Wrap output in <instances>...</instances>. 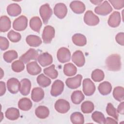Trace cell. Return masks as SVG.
Instances as JSON below:
<instances>
[{"instance_id": "cell-1", "label": "cell", "mask_w": 124, "mask_h": 124, "mask_svg": "<svg viewBox=\"0 0 124 124\" xmlns=\"http://www.w3.org/2000/svg\"><path fill=\"white\" fill-rule=\"evenodd\" d=\"M106 65L108 70L118 71L121 69V58L118 54H113L107 57L106 60Z\"/></svg>"}, {"instance_id": "cell-2", "label": "cell", "mask_w": 124, "mask_h": 124, "mask_svg": "<svg viewBox=\"0 0 124 124\" xmlns=\"http://www.w3.org/2000/svg\"><path fill=\"white\" fill-rule=\"evenodd\" d=\"M39 13L43 23L47 24L52 14V10L49 5L48 3L42 5L40 8Z\"/></svg>"}, {"instance_id": "cell-3", "label": "cell", "mask_w": 124, "mask_h": 124, "mask_svg": "<svg viewBox=\"0 0 124 124\" xmlns=\"http://www.w3.org/2000/svg\"><path fill=\"white\" fill-rule=\"evenodd\" d=\"M28 26V19L25 16H21L13 22V28L16 31L25 30Z\"/></svg>"}, {"instance_id": "cell-4", "label": "cell", "mask_w": 124, "mask_h": 124, "mask_svg": "<svg viewBox=\"0 0 124 124\" xmlns=\"http://www.w3.org/2000/svg\"><path fill=\"white\" fill-rule=\"evenodd\" d=\"M55 29L52 26L47 25L45 27L42 36L44 43L45 44L50 43L55 36Z\"/></svg>"}, {"instance_id": "cell-5", "label": "cell", "mask_w": 124, "mask_h": 124, "mask_svg": "<svg viewBox=\"0 0 124 124\" xmlns=\"http://www.w3.org/2000/svg\"><path fill=\"white\" fill-rule=\"evenodd\" d=\"M112 11V8L107 0H105L100 5L94 8L96 14L101 16H107Z\"/></svg>"}, {"instance_id": "cell-6", "label": "cell", "mask_w": 124, "mask_h": 124, "mask_svg": "<svg viewBox=\"0 0 124 124\" xmlns=\"http://www.w3.org/2000/svg\"><path fill=\"white\" fill-rule=\"evenodd\" d=\"M83 19L86 24L91 26L97 25L99 22V17L91 10H88L85 13Z\"/></svg>"}, {"instance_id": "cell-7", "label": "cell", "mask_w": 124, "mask_h": 124, "mask_svg": "<svg viewBox=\"0 0 124 124\" xmlns=\"http://www.w3.org/2000/svg\"><path fill=\"white\" fill-rule=\"evenodd\" d=\"M57 57L59 62L65 63L70 61L71 59V52L66 47H61L57 51Z\"/></svg>"}, {"instance_id": "cell-8", "label": "cell", "mask_w": 124, "mask_h": 124, "mask_svg": "<svg viewBox=\"0 0 124 124\" xmlns=\"http://www.w3.org/2000/svg\"><path fill=\"white\" fill-rule=\"evenodd\" d=\"M55 108L59 113L64 114L67 112L70 108L69 103L63 99H60L55 102Z\"/></svg>"}, {"instance_id": "cell-9", "label": "cell", "mask_w": 124, "mask_h": 124, "mask_svg": "<svg viewBox=\"0 0 124 124\" xmlns=\"http://www.w3.org/2000/svg\"><path fill=\"white\" fill-rule=\"evenodd\" d=\"M83 91L87 96L93 95L95 91V86L93 82L90 78H85L83 80Z\"/></svg>"}, {"instance_id": "cell-10", "label": "cell", "mask_w": 124, "mask_h": 124, "mask_svg": "<svg viewBox=\"0 0 124 124\" xmlns=\"http://www.w3.org/2000/svg\"><path fill=\"white\" fill-rule=\"evenodd\" d=\"M64 89V83L63 82L59 79H57L53 83L50 94L52 96L56 97L57 96L60 95L62 92H63Z\"/></svg>"}, {"instance_id": "cell-11", "label": "cell", "mask_w": 124, "mask_h": 124, "mask_svg": "<svg viewBox=\"0 0 124 124\" xmlns=\"http://www.w3.org/2000/svg\"><path fill=\"white\" fill-rule=\"evenodd\" d=\"M38 52L33 48H30L25 53L21 55L19 60L24 63H27L31 60H36L38 58Z\"/></svg>"}, {"instance_id": "cell-12", "label": "cell", "mask_w": 124, "mask_h": 124, "mask_svg": "<svg viewBox=\"0 0 124 124\" xmlns=\"http://www.w3.org/2000/svg\"><path fill=\"white\" fill-rule=\"evenodd\" d=\"M82 76L80 75H77L73 78H67L65 81L66 86L70 89H75L78 88L81 83Z\"/></svg>"}, {"instance_id": "cell-13", "label": "cell", "mask_w": 124, "mask_h": 124, "mask_svg": "<svg viewBox=\"0 0 124 124\" xmlns=\"http://www.w3.org/2000/svg\"><path fill=\"white\" fill-rule=\"evenodd\" d=\"M20 82L15 78H12L8 80L7 82V87L8 90L13 94H16L19 91Z\"/></svg>"}, {"instance_id": "cell-14", "label": "cell", "mask_w": 124, "mask_h": 124, "mask_svg": "<svg viewBox=\"0 0 124 124\" xmlns=\"http://www.w3.org/2000/svg\"><path fill=\"white\" fill-rule=\"evenodd\" d=\"M54 15L59 18L62 19L66 16L67 8L63 3H57L54 7Z\"/></svg>"}, {"instance_id": "cell-15", "label": "cell", "mask_w": 124, "mask_h": 124, "mask_svg": "<svg viewBox=\"0 0 124 124\" xmlns=\"http://www.w3.org/2000/svg\"><path fill=\"white\" fill-rule=\"evenodd\" d=\"M72 60L78 67L83 66L85 62L84 54L80 50H77L73 53L72 56Z\"/></svg>"}, {"instance_id": "cell-16", "label": "cell", "mask_w": 124, "mask_h": 124, "mask_svg": "<svg viewBox=\"0 0 124 124\" xmlns=\"http://www.w3.org/2000/svg\"><path fill=\"white\" fill-rule=\"evenodd\" d=\"M121 21L120 13L118 11H114L109 16L108 21V24L112 28H116L120 24Z\"/></svg>"}, {"instance_id": "cell-17", "label": "cell", "mask_w": 124, "mask_h": 124, "mask_svg": "<svg viewBox=\"0 0 124 124\" xmlns=\"http://www.w3.org/2000/svg\"><path fill=\"white\" fill-rule=\"evenodd\" d=\"M37 60L40 64L43 67L48 66L53 62L52 56L47 52H44L40 54L38 56Z\"/></svg>"}, {"instance_id": "cell-18", "label": "cell", "mask_w": 124, "mask_h": 124, "mask_svg": "<svg viewBox=\"0 0 124 124\" xmlns=\"http://www.w3.org/2000/svg\"><path fill=\"white\" fill-rule=\"evenodd\" d=\"M69 6L73 12L77 14L83 13L86 9L84 3L79 0L72 1L70 3Z\"/></svg>"}, {"instance_id": "cell-19", "label": "cell", "mask_w": 124, "mask_h": 124, "mask_svg": "<svg viewBox=\"0 0 124 124\" xmlns=\"http://www.w3.org/2000/svg\"><path fill=\"white\" fill-rule=\"evenodd\" d=\"M20 82V87L19 91L21 94L24 96L28 95L30 92L31 86V81L28 78H23Z\"/></svg>"}, {"instance_id": "cell-20", "label": "cell", "mask_w": 124, "mask_h": 124, "mask_svg": "<svg viewBox=\"0 0 124 124\" xmlns=\"http://www.w3.org/2000/svg\"><path fill=\"white\" fill-rule=\"evenodd\" d=\"M28 73L32 76H35L41 73L42 69L36 61L31 62L27 63L26 65Z\"/></svg>"}, {"instance_id": "cell-21", "label": "cell", "mask_w": 124, "mask_h": 124, "mask_svg": "<svg viewBox=\"0 0 124 124\" xmlns=\"http://www.w3.org/2000/svg\"><path fill=\"white\" fill-rule=\"evenodd\" d=\"M44 91L41 88L35 87L31 91V98L34 102H38L44 98Z\"/></svg>"}, {"instance_id": "cell-22", "label": "cell", "mask_w": 124, "mask_h": 124, "mask_svg": "<svg viewBox=\"0 0 124 124\" xmlns=\"http://www.w3.org/2000/svg\"><path fill=\"white\" fill-rule=\"evenodd\" d=\"M7 12L11 16H16L21 13V8L17 3H12L7 7Z\"/></svg>"}, {"instance_id": "cell-23", "label": "cell", "mask_w": 124, "mask_h": 124, "mask_svg": "<svg viewBox=\"0 0 124 124\" xmlns=\"http://www.w3.org/2000/svg\"><path fill=\"white\" fill-rule=\"evenodd\" d=\"M73 43L79 46H83L87 43V39L85 36L81 33H76L72 37Z\"/></svg>"}, {"instance_id": "cell-24", "label": "cell", "mask_w": 124, "mask_h": 124, "mask_svg": "<svg viewBox=\"0 0 124 124\" xmlns=\"http://www.w3.org/2000/svg\"><path fill=\"white\" fill-rule=\"evenodd\" d=\"M32 106V103L31 100L26 97L20 99L18 102V107L21 110H29Z\"/></svg>"}, {"instance_id": "cell-25", "label": "cell", "mask_w": 124, "mask_h": 124, "mask_svg": "<svg viewBox=\"0 0 124 124\" xmlns=\"http://www.w3.org/2000/svg\"><path fill=\"white\" fill-rule=\"evenodd\" d=\"M26 43L31 46H39L42 43L41 39L38 36L34 35H29L26 38Z\"/></svg>"}, {"instance_id": "cell-26", "label": "cell", "mask_w": 124, "mask_h": 124, "mask_svg": "<svg viewBox=\"0 0 124 124\" xmlns=\"http://www.w3.org/2000/svg\"><path fill=\"white\" fill-rule=\"evenodd\" d=\"M11 22L10 18L6 16H3L0 18V31L1 32H6L11 28Z\"/></svg>"}, {"instance_id": "cell-27", "label": "cell", "mask_w": 124, "mask_h": 124, "mask_svg": "<svg viewBox=\"0 0 124 124\" xmlns=\"http://www.w3.org/2000/svg\"><path fill=\"white\" fill-rule=\"evenodd\" d=\"M36 116L40 119H46L49 114V109L46 106H39L35 110Z\"/></svg>"}, {"instance_id": "cell-28", "label": "cell", "mask_w": 124, "mask_h": 124, "mask_svg": "<svg viewBox=\"0 0 124 124\" xmlns=\"http://www.w3.org/2000/svg\"><path fill=\"white\" fill-rule=\"evenodd\" d=\"M5 117L9 120L14 121L17 120L20 116L19 110L15 108H8L5 113Z\"/></svg>"}, {"instance_id": "cell-29", "label": "cell", "mask_w": 124, "mask_h": 124, "mask_svg": "<svg viewBox=\"0 0 124 124\" xmlns=\"http://www.w3.org/2000/svg\"><path fill=\"white\" fill-rule=\"evenodd\" d=\"M42 25V21L38 16L32 17L30 21V28L34 31L39 32Z\"/></svg>"}, {"instance_id": "cell-30", "label": "cell", "mask_w": 124, "mask_h": 124, "mask_svg": "<svg viewBox=\"0 0 124 124\" xmlns=\"http://www.w3.org/2000/svg\"><path fill=\"white\" fill-rule=\"evenodd\" d=\"M98 89L101 94L106 95L110 93L112 90V86L109 82L104 81L99 85Z\"/></svg>"}, {"instance_id": "cell-31", "label": "cell", "mask_w": 124, "mask_h": 124, "mask_svg": "<svg viewBox=\"0 0 124 124\" xmlns=\"http://www.w3.org/2000/svg\"><path fill=\"white\" fill-rule=\"evenodd\" d=\"M77 72V67L73 63H68L64 65L63 73L66 76L68 77L73 76L76 75Z\"/></svg>"}, {"instance_id": "cell-32", "label": "cell", "mask_w": 124, "mask_h": 124, "mask_svg": "<svg viewBox=\"0 0 124 124\" xmlns=\"http://www.w3.org/2000/svg\"><path fill=\"white\" fill-rule=\"evenodd\" d=\"M84 97L82 92L79 90L73 92L71 96V101L75 104H80L84 99Z\"/></svg>"}, {"instance_id": "cell-33", "label": "cell", "mask_w": 124, "mask_h": 124, "mask_svg": "<svg viewBox=\"0 0 124 124\" xmlns=\"http://www.w3.org/2000/svg\"><path fill=\"white\" fill-rule=\"evenodd\" d=\"M70 120L74 124H83L84 123V116L79 112H75L70 116Z\"/></svg>"}, {"instance_id": "cell-34", "label": "cell", "mask_w": 124, "mask_h": 124, "mask_svg": "<svg viewBox=\"0 0 124 124\" xmlns=\"http://www.w3.org/2000/svg\"><path fill=\"white\" fill-rule=\"evenodd\" d=\"M113 96L118 101L121 102L124 99V89L122 87H115L113 91Z\"/></svg>"}, {"instance_id": "cell-35", "label": "cell", "mask_w": 124, "mask_h": 124, "mask_svg": "<svg viewBox=\"0 0 124 124\" xmlns=\"http://www.w3.org/2000/svg\"><path fill=\"white\" fill-rule=\"evenodd\" d=\"M18 54L17 52L14 50H10L6 51L3 55L4 60L8 63L11 62L13 60L17 59Z\"/></svg>"}, {"instance_id": "cell-36", "label": "cell", "mask_w": 124, "mask_h": 124, "mask_svg": "<svg viewBox=\"0 0 124 124\" xmlns=\"http://www.w3.org/2000/svg\"><path fill=\"white\" fill-rule=\"evenodd\" d=\"M37 82L40 86L45 88L51 84V81L50 78L45 76L43 74H41L37 77Z\"/></svg>"}, {"instance_id": "cell-37", "label": "cell", "mask_w": 124, "mask_h": 124, "mask_svg": "<svg viewBox=\"0 0 124 124\" xmlns=\"http://www.w3.org/2000/svg\"><path fill=\"white\" fill-rule=\"evenodd\" d=\"M91 78L94 81L100 82L104 79L105 78V74L102 70L99 69H96L92 72Z\"/></svg>"}, {"instance_id": "cell-38", "label": "cell", "mask_w": 124, "mask_h": 124, "mask_svg": "<svg viewBox=\"0 0 124 124\" xmlns=\"http://www.w3.org/2000/svg\"><path fill=\"white\" fill-rule=\"evenodd\" d=\"M44 73L52 79H55L58 76V72L55 69L54 64H52L44 69Z\"/></svg>"}, {"instance_id": "cell-39", "label": "cell", "mask_w": 124, "mask_h": 124, "mask_svg": "<svg viewBox=\"0 0 124 124\" xmlns=\"http://www.w3.org/2000/svg\"><path fill=\"white\" fill-rule=\"evenodd\" d=\"M94 104L90 101H86L81 105V110L84 113H91L94 109Z\"/></svg>"}, {"instance_id": "cell-40", "label": "cell", "mask_w": 124, "mask_h": 124, "mask_svg": "<svg viewBox=\"0 0 124 124\" xmlns=\"http://www.w3.org/2000/svg\"><path fill=\"white\" fill-rule=\"evenodd\" d=\"M92 118L93 121L98 124H104L106 118L104 114L98 111H95L92 115Z\"/></svg>"}, {"instance_id": "cell-41", "label": "cell", "mask_w": 124, "mask_h": 124, "mask_svg": "<svg viewBox=\"0 0 124 124\" xmlns=\"http://www.w3.org/2000/svg\"><path fill=\"white\" fill-rule=\"evenodd\" d=\"M106 112L109 116L113 117L116 120H118L119 116L118 112L111 103H108V104L106 108Z\"/></svg>"}, {"instance_id": "cell-42", "label": "cell", "mask_w": 124, "mask_h": 124, "mask_svg": "<svg viewBox=\"0 0 124 124\" xmlns=\"http://www.w3.org/2000/svg\"><path fill=\"white\" fill-rule=\"evenodd\" d=\"M12 69L15 72L19 73L22 71L25 68V65L21 60H16L11 65Z\"/></svg>"}, {"instance_id": "cell-43", "label": "cell", "mask_w": 124, "mask_h": 124, "mask_svg": "<svg viewBox=\"0 0 124 124\" xmlns=\"http://www.w3.org/2000/svg\"><path fill=\"white\" fill-rule=\"evenodd\" d=\"M8 38L13 43H16L19 42L21 38V34L17 32H16L13 30H11L7 34Z\"/></svg>"}, {"instance_id": "cell-44", "label": "cell", "mask_w": 124, "mask_h": 124, "mask_svg": "<svg viewBox=\"0 0 124 124\" xmlns=\"http://www.w3.org/2000/svg\"><path fill=\"white\" fill-rule=\"evenodd\" d=\"M9 46V42L8 39L2 36L0 37V48L1 50H6Z\"/></svg>"}, {"instance_id": "cell-45", "label": "cell", "mask_w": 124, "mask_h": 124, "mask_svg": "<svg viewBox=\"0 0 124 124\" xmlns=\"http://www.w3.org/2000/svg\"><path fill=\"white\" fill-rule=\"evenodd\" d=\"M108 1L112 4V6L115 9L119 10L123 8L124 6V0H109Z\"/></svg>"}, {"instance_id": "cell-46", "label": "cell", "mask_w": 124, "mask_h": 124, "mask_svg": "<svg viewBox=\"0 0 124 124\" xmlns=\"http://www.w3.org/2000/svg\"><path fill=\"white\" fill-rule=\"evenodd\" d=\"M115 40L118 44L123 46L124 45V33L123 32L118 33L115 36Z\"/></svg>"}, {"instance_id": "cell-47", "label": "cell", "mask_w": 124, "mask_h": 124, "mask_svg": "<svg viewBox=\"0 0 124 124\" xmlns=\"http://www.w3.org/2000/svg\"><path fill=\"white\" fill-rule=\"evenodd\" d=\"M6 92V87L5 83L3 81L0 82V95L2 96Z\"/></svg>"}, {"instance_id": "cell-48", "label": "cell", "mask_w": 124, "mask_h": 124, "mask_svg": "<svg viewBox=\"0 0 124 124\" xmlns=\"http://www.w3.org/2000/svg\"><path fill=\"white\" fill-rule=\"evenodd\" d=\"M105 124H118V122L117 120H114L113 119H112V118L110 117H107L106 120H105Z\"/></svg>"}, {"instance_id": "cell-49", "label": "cell", "mask_w": 124, "mask_h": 124, "mask_svg": "<svg viewBox=\"0 0 124 124\" xmlns=\"http://www.w3.org/2000/svg\"><path fill=\"white\" fill-rule=\"evenodd\" d=\"M117 112L119 113H120L121 114L123 115L124 113V102L122 101V102H121L119 105L118 107L117 108Z\"/></svg>"}, {"instance_id": "cell-50", "label": "cell", "mask_w": 124, "mask_h": 124, "mask_svg": "<svg viewBox=\"0 0 124 124\" xmlns=\"http://www.w3.org/2000/svg\"><path fill=\"white\" fill-rule=\"evenodd\" d=\"M90 1L93 3V4H94V5H100L101 3H102V2H103V0H90Z\"/></svg>"}, {"instance_id": "cell-51", "label": "cell", "mask_w": 124, "mask_h": 124, "mask_svg": "<svg viewBox=\"0 0 124 124\" xmlns=\"http://www.w3.org/2000/svg\"><path fill=\"white\" fill-rule=\"evenodd\" d=\"M0 70H1V76H0V78L1 79V78H2V76H3L2 75H3L4 73H2V72H3V70H2V69L1 68H0Z\"/></svg>"}]
</instances>
